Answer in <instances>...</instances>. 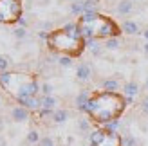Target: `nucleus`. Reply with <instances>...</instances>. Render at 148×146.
I'll use <instances>...</instances> for the list:
<instances>
[{"label":"nucleus","instance_id":"1","mask_svg":"<svg viewBox=\"0 0 148 146\" xmlns=\"http://www.w3.org/2000/svg\"><path fill=\"white\" fill-rule=\"evenodd\" d=\"M125 103H127V98L125 96H119L117 92L103 90L99 94L90 96L85 112H88L99 123H110V121L119 117V114L125 108Z\"/></svg>","mask_w":148,"mask_h":146},{"label":"nucleus","instance_id":"2","mask_svg":"<svg viewBox=\"0 0 148 146\" xmlns=\"http://www.w3.org/2000/svg\"><path fill=\"white\" fill-rule=\"evenodd\" d=\"M47 43L53 50L72 56V54H79V50L83 49V36L79 34V31L67 33L65 29H62V31L51 33L47 38Z\"/></svg>","mask_w":148,"mask_h":146},{"label":"nucleus","instance_id":"3","mask_svg":"<svg viewBox=\"0 0 148 146\" xmlns=\"http://www.w3.org/2000/svg\"><path fill=\"white\" fill-rule=\"evenodd\" d=\"M22 18V4L20 0H0V22L9 24Z\"/></svg>","mask_w":148,"mask_h":146},{"label":"nucleus","instance_id":"4","mask_svg":"<svg viewBox=\"0 0 148 146\" xmlns=\"http://www.w3.org/2000/svg\"><path fill=\"white\" fill-rule=\"evenodd\" d=\"M11 119L14 123H24V121L29 119V110H27L25 106H22V105L14 106L13 110H11Z\"/></svg>","mask_w":148,"mask_h":146},{"label":"nucleus","instance_id":"5","mask_svg":"<svg viewBox=\"0 0 148 146\" xmlns=\"http://www.w3.org/2000/svg\"><path fill=\"white\" fill-rule=\"evenodd\" d=\"M90 76H92V70H90V65L88 63H79L76 67V78L79 81H87Z\"/></svg>","mask_w":148,"mask_h":146},{"label":"nucleus","instance_id":"6","mask_svg":"<svg viewBox=\"0 0 148 146\" xmlns=\"http://www.w3.org/2000/svg\"><path fill=\"white\" fill-rule=\"evenodd\" d=\"M121 31H123L125 34L134 36V34H139V25L136 24L134 20H125L123 24H121Z\"/></svg>","mask_w":148,"mask_h":146},{"label":"nucleus","instance_id":"7","mask_svg":"<svg viewBox=\"0 0 148 146\" xmlns=\"http://www.w3.org/2000/svg\"><path fill=\"white\" fill-rule=\"evenodd\" d=\"M116 11L117 14H130L134 11V4H132V0H119L116 5Z\"/></svg>","mask_w":148,"mask_h":146},{"label":"nucleus","instance_id":"8","mask_svg":"<svg viewBox=\"0 0 148 146\" xmlns=\"http://www.w3.org/2000/svg\"><path fill=\"white\" fill-rule=\"evenodd\" d=\"M123 94H125V98H134L139 94V85L136 81H127L123 85Z\"/></svg>","mask_w":148,"mask_h":146},{"label":"nucleus","instance_id":"9","mask_svg":"<svg viewBox=\"0 0 148 146\" xmlns=\"http://www.w3.org/2000/svg\"><path fill=\"white\" fill-rule=\"evenodd\" d=\"M88 99H90V94H88L87 90H81L78 96H76V106L78 110H87V105H88Z\"/></svg>","mask_w":148,"mask_h":146},{"label":"nucleus","instance_id":"10","mask_svg":"<svg viewBox=\"0 0 148 146\" xmlns=\"http://www.w3.org/2000/svg\"><path fill=\"white\" fill-rule=\"evenodd\" d=\"M51 117H53V121L56 123V125H62V123H65V121L69 119V112L65 110V108H58V110L53 112Z\"/></svg>","mask_w":148,"mask_h":146},{"label":"nucleus","instance_id":"11","mask_svg":"<svg viewBox=\"0 0 148 146\" xmlns=\"http://www.w3.org/2000/svg\"><path fill=\"white\" fill-rule=\"evenodd\" d=\"M40 101H42V110L54 112V106H56V98H53V96H43V98H40Z\"/></svg>","mask_w":148,"mask_h":146},{"label":"nucleus","instance_id":"12","mask_svg":"<svg viewBox=\"0 0 148 146\" xmlns=\"http://www.w3.org/2000/svg\"><path fill=\"white\" fill-rule=\"evenodd\" d=\"M117 89H119V83H117V79H105V81H103V90H107V92H116Z\"/></svg>","mask_w":148,"mask_h":146},{"label":"nucleus","instance_id":"13","mask_svg":"<svg viewBox=\"0 0 148 146\" xmlns=\"http://www.w3.org/2000/svg\"><path fill=\"white\" fill-rule=\"evenodd\" d=\"M119 45H121L119 36H112V38H107V40H105V49H108V50L119 49Z\"/></svg>","mask_w":148,"mask_h":146},{"label":"nucleus","instance_id":"14","mask_svg":"<svg viewBox=\"0 0 148 146\" xmlns=\"http://www.w3.org/2000/svg\"><path fill=\"white\" fill-rule=\"evenodd\" d=\"M40 139H42V137H40V134L36 132V130H31V132L27 134V137H25V141H27L29 144H38Z\"/></svg>","mask_w":148,"mask_h":146},{"label":"nucleus","instance_id":"15","mask_svg":"<svg viewBox=\"0 0 148 146\" xmlns=\"http://www.w3.org/2000/svg\"><path fill=\"white\" fill-rule=\"evenodd\" d=\"M58 65H60V67H71L72 65V56H69V54L58 56Z\"/></svg>","mask_w":148,"mask_h":146},{"label":"nucleus","instance_id":"16","mask_svg":"<svg viewBox=\"0 0 148 146\" xmlns=\"http://www.w3.org/2000/svg\"><path fill=\"white\" fill-rule=\"evenodd\" d=\"M71 13L72 14H83L85 13V9H83V2H72L71 4Z\"/></svg>","mask_w":148,"mask_h":146},{"label":"nucleus","instance_id":"17","mask_svg":"<svg viewBox=\"0 0 148 146\" xmlns=\"http://www.w3.org/2000/svg\"><path fill=\"white\" fill-rule=\"evenodd\" d=\"M88 49H90V53L96 54V56L101 54V47H99V43L96 42V40H88Z\"/></svg>","mask_w":148,"mask_h":146},{"label":"nucleus","instance_id":"18","mask_svg":"<svg viewBox=\"0 0 148 146\" xmlns=\"http://www.w3.org/2000/svg\"><path fill=\"white\" fill-rule=\"evenodd\" d=\"M11 65V60L7 56H0V72H5Z\"/></svg>","mask_w":148,"mask_h":146},{"label":"nucleus","instance_id":"19","mask_svg":"<svg viewBox=\"0 0 148 146\" xmlns=\"http://www.w3.org/2000/svg\"><path fill=\"white\" fill-rule=\"evenodd\" d=\"M13 34H14V38H16V40H24L25 36H27V31H25V27H16L13 31Z\"/></svg>","mask_w":148,"mask_h":146},{"label":"nucleus","instance_id":"20","mask_svg":"<svg viewBox=\"0 0 148 146\" xmlns=\"http://www.w3.org/2000/svg\"><path fill=\"white\" fill-rule=\"evenodd\" d=\"M121 144L123 146H136L137 141H136V137H132V135H125L123 139H121Z\"/></svg>","mask_w":148,"mask_h":146},{"label":"nucleus","instance_id":"21","mask_svg":"<svg viewBox=\"0 0 148 146\" xmlns=\"http://www.w3.org/2000/svg\"><path fill=\"white\" fill-rule=\"evenodd\" d=\"M40 90H42L43 96H53V85H51V83H43L40 87Z\"/></svg>","mask_w":148,"mask_h":146},{"label":"nucleus","instance_id":"22","mask_svg":"<svg viewBox=\"0 0 148 146\" xmlns=\"http://www.w3.org/2000/svg\"><path fill=\"white\" fill-rule=\"evenodd\" d=\"M36 146H54V139H53V137H42L40 143Z\"/></svg>","mask_w":148,"mask_h":146},{"label":"nucleus","instance_id":"23","mask_svg":"<svg viewBox=\"0 0 148 146\" xmlns=\"http://www.w3.org/2000/svg\"><path fill=\"white\" fill-rule=\"evenodd\" d=\"M78 128L81 130V132H88L90 125H88V121H87V119H79V121H78Z\"/></svg>","mask_w":148,"mask_h":146},{"label":"nucleus","instance_id":"24","mask_svg":"<svg viewBox=\"0 0 148 146\" xmlns=\"http://www.w3.org/2000/svg\"><path fill=\"white\" fill-rule=\"evenodd\" d=\"M141 110H143L145 114H148V96L143 98V101H141Z\"/></svg>","mask_w":148,"mask_h":146},{"label":"nucleus","instance_id":"25","mask_svg":"<svg viewBox=\"0 0 148 146\" xmlns=\"http://www.w3.org/2000/svg\"><path fill=\"white\" fill-rule=\"evenodd\" d=\"M143 50H145V54H148V42L145 43V47H143Z\"/></svg>","mask_w":148,"mask_h":146},{"label":"nucleus","instance_id":"26","mask_svg":"<svg viewBox=\"0 0 148 146\" xmlns=\"http://www.w3.org/2000/svg\"><path fill=\"white\" fill-rule=\"evenodd\" d=\"M143 36L146 38V42H148V29H145V33H143Z\"/></svg>","mask_w":148,"mask_h":146},{"label":"nucleus","instance_id":"27","mask_svg":"<svg viewBox=\"0 0 148 146\" xmlns=\"http://www.w3.org/2000/svg\"><path fill=\"white\" fill-rule=\"evenodd\" d=\"M145 89L148 90V78H146V81H145Z\"/></svg>","mask_w":148,"mask_h":146},{"label":"nucleus","instance_id":"28","mask_svg":"<svg viewBox=\"0 0 148 146\" xmlns=\"http://www.w3.org/2000/svg\"><path fill=\"white\" fill-rule=\"evenodd\" d=\"M4 144H5V143L2 141V137H0V146H4Z\"/></svg>","mask_w":148,"mask_h":146},{"label":"nucleus","instance_id":"29","mask_svg":"<svg viewBox=\"0 0 148 146\" xmlns=\"http://www.w3.org/2000/svg\"><path fill=\"white\" fill-rule=\"evenodd\" d=\"M2 126H4V123H2V119H0V130H2Z\"/></svg>","mask_w":148,"mask_h":146}]
</instances>
